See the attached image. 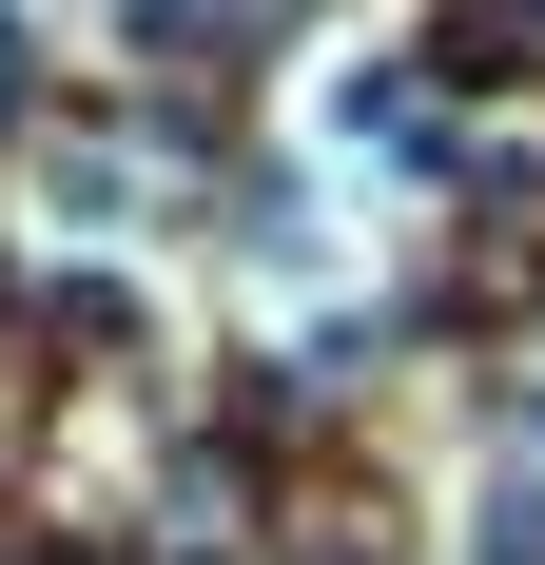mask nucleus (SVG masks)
I'll use <instances>...</instances> for the list:
<instances>
[{
	"mask_svg": "<svg viewBox=\"0 0 545 565\" xmlns=\"http://www.w3.org/2000/svg\"><path fill=\"white\" fill-rule=\"evenodd\" d=\"M468 546H488V565H545V449H506L488 488H468Z\"/></svg>",
	"mask_w": 545,
	"mask_h": 565,
	"instance_id": "f257e3e1",
	"label": "nucleus"
},
{
	"mask_svg": "<svg viewBox=\"0 0 545 565\" xmlns=\"http://www.w3.org/2000/svg\"><path fill=\"white\" fill-rule=\"evenodd\" d=\"M234 20H254V0H137V40H157V58H195V40H234Z\"/></svg>",
	"mask_w": 545,
	"mask_h": 565,
	"instance_id": "f03ea898",
	"label": "nucleus"
}]
</instances>
